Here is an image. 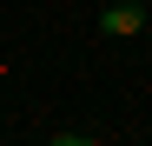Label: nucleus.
Segmentation results:
<instances>
[{
  "mask_svg": "<svg viewBox=\"0 0 152 146\" xmlns=\"http://www.w3.org/2000/svg\"><path fill=\"white\" fill-rule=\"evenodd\" d=\"M145 27V7H132V0H126V7H106V13H99V33H106V40H132Z\"/></svg>",
  "mask_w": 152,
  "mask_h": 146,
  "instance_id": "1",
  "label": "nucleus"
},
{
  "mask_svg": "<svg viewBox=\"0 0 152 146\" xmlns=\"http://www.w3.org/2000/svg\"><path fill=\"white\" fill-rule=\"evenodd\" d=\"M145 27H152V13H145Z\"/></svg>",
  "mask_w": 152,
  "mask_h": 146,
  "instance_id": "2",
  "label": "nucleus"
}]
</instances>
